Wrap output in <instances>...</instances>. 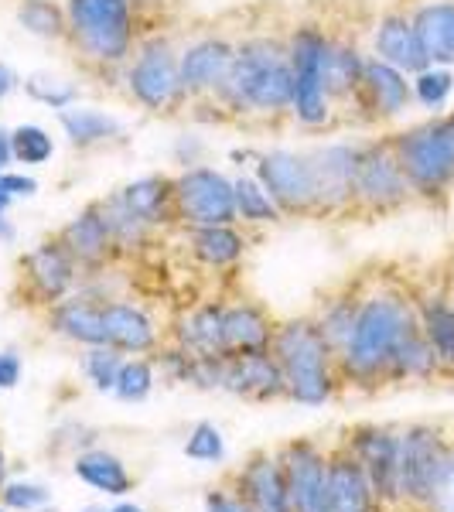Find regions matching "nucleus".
Returning <instances> with one entry per match:
<instances>
[{
    "label": "nucleus",
    "instance_id": "nucleus-1",
    "mask_svg": "<svg viewBox=\"0 0 454 512\" xmlns=\"http://www.w3.org/2000/svg\"><path fill=\"white\" fill-rule=\"evenodd\" d=\"M417 328L420 315L414 291H407L403 284H390V280L366 287L352 338L345 345V352L338 355L342 386H359V390L386 386V369H390L396 349Z\"/></svg>",
    "mask_w": 454,
    "mask_h": 512
},
{
    "label": "nucleus",
    "instance_id": "nucleus-2",
    "mask_svg": "<svg viewBox=\"0 0 454 512\" xmlns=\"http://www.w3.org/2000/svg\"><path fill=\"white\" fill-rule=\"evenodd\" d=\"M216 99L229 117H291L294 69L287 38L250 35L236 41V59Z\"/></svg>",
    "mask_w": 454,
    "mask_h": 512
},
{
    "label": "nucleus",
    "instance_id": "nucleus-3",
    "mask_svg": "<svg viewBox=\"0 0 454 512\" xmlns=\"http://www.w3.org/2000/svg\"><path fill=\"white\" fill-rule=\"evenodd\" d=\"M270 352L277 355L287 376V400L301 403V407H325L342 390L338 355L325 342L315 318L277 321Z\"/></svg>",
    "mask_w": 454,
    "mask_h": 512
},
{
    "label": "nucleus",
    "instance_id": "nucleus-4",
    "mask_svg": "<svg viewBox=\"0 0 454 512\" xmlns=\"http://www.w3.org/2000/svg\"><path fill=\"white\" fill-rule=\"evenodd\" d=\"M69 45L93 69H123L137 52V0H65Z\"/></svg>",
    "mask_w": 454,
    "mask_h": 512
},
{
    "label": "nucleus",
    "instance_id": "nucleus-5",
    "mask_svg": "<svg viewBox=\"0 0 454 512\" xmlns=\"http://www.w3.org/2000/svg\"><path fill=\"white\" fill-rule=\"evenodd\" d=\"M414 198L444 202L454 192V110L414 123L390 137Z\"/></svg>",
    "mask_w": 454,
    "mask_h": 512
},
{
    "label": "nucleus",
    "instance_id": "nucleus-6",
    "mask_svg": "<svg viewBox=\"0 0 454 512\" xmlns=\"http://www.w3.org/2000/svg\"><path fill=\"white\" fill-rule=\"evenodd\" d=\"M123 82H127V96L154 117H171L188 106L178 48L161 35L140 38L137 52L123 65Z\"/></svg>",
    "mask_w": 454,
    "mask_h": 512
},
{
    "label": "nucleus",
    "instance_id": "nucleus-7",
    "mask_svg": "<svg viewBox=\"0 0 454 512\" xmlns=\"http://www.w3.org/2000/svg\"><path fill=\"white\" fill-rule=\"evenodd\" d=\"M328 41H332V35L321 24H297L291 35H287V52H291V69H294L291 117L304 130L332 127L338 113V106L332 103V96L325 89V79H321Z\"/></svg>",
    "mask_w": 454,
    "mask_h": 512
},
{
    "label": "nucleus",
    "instance_id": "nucleus-8",
    "mask_svg": "<svg viewBox=\"0 0 454 512\" xmlns=\"http://www.w3.org/2000/svg\"><path fill=\"white\" fill-rule=\"evenodd\" d=\"M414 198L407 175L400 168L390 137L359 140V164L356 185H352V212L366 216H390V212L407 209Z\"/></svg>",
    "mask_w": 454,
    "mask_h": 512
},
{
    "label": "nucleus",
    "instance_id": "nucleus-9",
    "mask_svg": "<svg viewBox=\"0 0 454 512\" xmlns=\"http://www.w3.org/2000/svg\"><path fill=\"white\" fill-rule=\"evenodd\" d=\"M448 444V424H437V420H414L400 427V509L424 512Z\"/></svg>",
    "mask_w": 454,
    "mask_h": 512
},
{
    "label": "nucleus",
    "instance_id": "nucleus-10",
    "mask_svg": "<svg viewBox=\"0 0 454 512\" xmlns=\"http://www.w3.org/2000/svg\"><path fill=\"white\" fill-rule=\"evenodd\" d=\"M253 175L260 178V185L267 188L284 216H318V188L308 151H291V147L260 151L253 161Z\"/></svg>",
    "mask_w": 454,
    "mask_h": 512
},
{
    "label": "nucleus",
    "instance_id": "nucleus-11",
    "mask_svg": "<svg viewBox=\"0 0 454 512\" xmlns=\"http://www.w3.org/2000/svg\"><path fill=\"white\" fill-rule=\"evenodd\" d=\"M175 209H178V222L188 229L229 226V222H236L233 178L222 175L219 168H209V164L178 171Z\"/></svg>",
    "mask_w": 454,
    "mask_h": 512
},
{
    "label": "nucleus",
    "instance_id": "nucleus-12",
    "mask_svg": "<svg viewBox=\"0 0 454 512\" xmlns=\"http://www.w3.org/2000/svg\"><path fill=\"white\" fill-rule=\"evenodd\" d=\"M373 485L383 509H400V427L393 424H356L342 437Z\"/></svg>",
    "mask_w": 454,
    "mask_h": 512
},
{
    "label": "nucleus",
    "instance_id": "nucleus-13",
    "mask_svg": "<svg viewBox=\"0 0 454 512\" xmlns=\"http://www.w3.org/2000/svg\"><path fill=\"white\" fill-rule=\"evenodd\" d=\"M79 277H82L79 263L72 260V253L65 250L59 236L41 239L38 246H31V250L21 256L24 294H28L31 304H38V308H45V311L76 291Z\"/></svg>",
    "mask_w": 454,
    "mask_h": 512
},
{
    "label": "nucleus",
    "instance_id": "nucleus-14",
    "mask_svg": "<svg viewBox=\"0 0 454 512\" xmlns=\"http://www.w3.org/2000/svg\"><path fill=\"white\" fill-rule=\"evenodd\" d=\"M280 468H284L287 499L294 512H325V478H328V448H321L311 437H294V441L277 448Z\"/></svg>",
    "mask_w": 454,
    "mask_h": 512
},
{
    "label": "nucleus",
    "instance_id": "nucleus-15",
    "mask_svg": "<svg viewBox=\"0 0 454 512\" xmlns=\"http://www.w3.org/2000/svg\"><path fill=\"white\" fill-rule=\"evenodd\" d=\"M311 171L318 188V216H342L352 212V185H356L359 140H332V144L308 147Z\"/></svg>",
    "mask_w": 454,
    "mask_h": 512
},
{
    "label": "nucleus",
    "instance_id": "nucleus-16",
    "mask_svg": "<svg viewBox=\"0 0 454 512\" xmlns=\"http://www.w3.org/2000/svg\"><path fill=\"white\" fill-rule=\"evenodd\" d=\"M356 113L366 123H386L396 120L414 106V82L407 72H400L390 62H379L369 55L362 69V86L356 96Z\"/></svg>",
    "mask_w": 454,
    "mask_h": 512
},
{
    "label": "nucleus",
    "instance_id": "nucleus-17",
    "mask_svg": "<svg viewBox=\"0 0 454 512\" xmlns=\"http://www.w3.org/2000/svg\"><path fill=\"white\" fill-rule=\"evenodd\" d=\"M233 59H236V41L222 35H202L188 41L178 52L181 86H185L188 103L216 96L219 86L229 76V69H233Z\"/></svg>",
    "mask_w": 454,
    "mask_h": 512
},
{
    "label": "nucleus",
    "instance_id": "nucleus-18",
    "mask_svg": "<svg viewBox=\"0 0 454 512\" xmlns=\"http://www.w3.org/2000/svg\"><path fill=\"white\" fill-rule=\"evenodd\" d=\"M226 393L250 403H277L287 400V376L277 355L270 349L243 352L226 359Z\"/></svg>",
    "mask_w": 454,
    "mask_h": 512
},
{
    "label": "nucleus",
    "instance_id": "nucleus-19",
    "mask_svg": "<svg viewBox=\"0 0 454 512\" xmlns=\"http://www.w3.org/2000/svg\"><path fill=\"white\" fill-rule=\"evenodd\" d=\"M59 239H62L65 250L72 253V260L79 263L82 274L106 270L120 256L117 243H113V236H110V226H106L103 209H99V198L65 222L59 229Z\"/></svg>",
    "mask_w": 454,
    "mask_h": 512
},
{
    "label": "nucleus",
    "instance_id": "nucleus-20",
    "mask_svg": "<svg viewBox=\"0 0 454 512\" xmlns=\"http://www.w3.org/2000/svg\"><path fill=\"white\" fill-rule=\"evenodd\" d=\"M325 512H383L356 454L345 448L342 441L335 448H328Z\"/></svg>",
    "mask_w": 454,
    "mask_h": 512
},
{
    "label": "nucleus",
    "instance_id": "nucleus-21",
    "mask_svg": "<svg viewBox=\"0 0 454 512\" xmlns=\"http://www.w3.org/2000/svg\"><path fill=\"white\" fill-rule=\"evenodd\" d=\"M229 485L236 489L239 499H246V506L253 512H294L291 499H287V482L277 451L250 454L243 461V468L233 472Z\"/></svg>",
    "mask_w": 454,
    "mask_h": 512
},
{
    "label": "nucleus",
    "instance_id": "nucleus-22",
    "mask_svg": "<svg viewBox=\"0 0 454 512\" xmlns=\"http://www.w3.org/2000/svg\"><path fill=\"white\" fill-rule=\"evenodd\" d=\"M369 55L379 62L396 65V69L407 72V76H417V72H424L427 65H431L424 55V48H420L414 18H410V11H400V7H390V11H383L376 18L373 52Z\"/></svg>",
    "mask_w": 454,
    "mask_h": 512
},
{
    "label": "nucleus",
    "instance_id": "nucleus-23",
    "mask_svg": "<svg viewBox=\"0 0 454 512\" xmlns=\"http://www.w3.org/2000/svg\"><path fill=\"white\" fill-rule=\"evenodd\" d=\"M103 328H106V345L120 349L123 355H151L161 345L154 318L140 304L127 301V297L103 301Z\"/></svg>",
    "mask_w": 454,
    "mask_h": 512
},
{
    "label": "nucleus",
    "instance_id": "nucleus-24",
    "mask_svg": "<svg viewBox=\"0 0 454 512\" xmlns=\"http://www.w3.org/2000/svg\"><path fill=\"white\" fill-rule=\"evenodd\" d=\"M48 332L62 335L72 345H106V328H103V301L93 297L69 294L65 301L48 308Z\"/></svg>",
    "mask_w": 454,
    "mask_h": 512
},
{
    "label": "nucleus",
    "instance_id": "nucleus-25",
    "mask_svg": "<svg viewBox=\"0 0 454 512\" xmlns=\"http://www.w3.org/2000/svg\"><path fill=\"white\" fill-rule=\"evenodd\" d=\"M72 475L93 492H103L106 499H127L134 492V475H130L127 461L110 448H86L72 458Z\"/></svg>",
    "mask_w": 454,
    "mask_h": 512
},
{
    "label": "nucleus",
    "instance_id": "nucleus-26",
    "mask_svg": "<svg viewBox=\"0 0 454 512\" xmlns=\"http://www.w3.org/2000/svg\"><path fill=\"white\" fill-rule=\"evenodd\" d=\"M175 345L192 355H226V304L205 301L178 318Z\"/></svg>",
    "mask_w": 454,
    "mask_h": 512
},
{
    "label": "nucleus",
    "instance_id": "nucleus-27",
    "mask_svg": "<svg viewBox=\"0 0 454 512\" xmlns=\"http://www.w3.org/2000/svg\"><path fill=\"white\" fill-rule=\"evenodd\" d=\"M366 59L369 55H362V48L356 45V41L335 38V35H332V41H328L325 65H321V79H325V89H328V96H332L335 106L356 103Z\"/></svg>",
    "mask_w": 454,
    "mask_h": 512
},
{
    "label": "nucleus",
    "instance_id": "nucleus-28",
    "mask_svg": "<svg viewBox=\"0 0 454 512\" xmlns=\"http://www.w3.org/2000/svg\"><path fill=\"white\" fill-rule=\"evenodd\" d=\"M59 127L65 140L72 147H79V151H93V147H110L127 140L123 120L106 110H96V106H69V110L59 113Z\"/></svg>",
    "mask_w": 454,
    "mask_h": 512
},
{
    "label": "nucleus",
    "instance_id": "nucleus-29",
    "mask_svg": "<svg viewBox=\"0 0 454 512\" xmlns=\"http://www.w3.org/2000/svg\"><path fill=\"white\" fill-rule=\"evenodd\" d=\"M431 65H454V0H420L410 11Z\"/></svg>",
    "mask_w": 454,
    "mask_h": 512
},
{
    "label": "nucleus",
    "instance_id": "nucleus-30",
    "mask_svg": "<svg viewBox=\"0 0 454 512\" xmlns=\"http://www.w3.org/2000/svg\"><path fill=\"white\" fill-rule=\"evenodd\" d=\"M417 315L420 332L427 335L431 349L437 352L441 366L454 376V301L451 287H431V291H417Z\"/></svg>",
    "mask_w": 454,
    "mask_h": 512
},
{
    "label": "nucleus",
    "instance_id": "nucleus-31",
    "mask_svg": "<svg viewBox=\"0 0 454 512\" xmlns=\"http://www.w3.org/2000/svg\"><path fill=\"white\" fill-rule=\"evenodd\" d=\"M120 198L127 202L130 212H137L140 219L151 229L171 226L178 222V209H175V178L171 175H144L130 185L117 188Z\"/></svg>",
    "mask_w": 454,
    "mask_h": 512
},
{
    "label": "nucleus",
    "instance_id": "nucleus-32",
    "mask_svg": "<svg viewBox=\"0 0 454 512\" xmlns=\"http://www.w3.org/2000/svg\"><path fill=\"white\" fill-rule=\"evenodd\" d=\"M274 332H277V321L257 301L226 304V355L270 349Z\"/></svg>",
    "mask_w": 454,
    "mask_h": 512
},
{
    "label": "nucleus",
    "instance_id": "nucleus-33",
    "mask_svg": "<svg viewBox=\"0 0 454 512\" xmlns=\"http://www.w3.org/2000/svg\"><path fill=\"white\" fill-rule=\"evenodd\" d=\"M448 376V369L441 366L437 352L431 349L427 335L417 332L407 335V342L396 349L390 369H386V386H396V383H434V379Z\"/></svg>",
    "mask_w": 454,
    "mask_h": 512
},
{
    "label": "nucleus",
    "instance_id": "nucleus-34",
    "mask_svg": "<svg viewBox=\"0 0 454 512\" xmlns=\"http://www.w3.org/2000/svg\"><path fill=\"white\" fill-rule=\"evenodd\" d=\"M188 246H192V256L202 263V267L222 270V267H233V263L243 260L246 233H239V222L188 229Z\"/></svg>",
    "mask_w": 454,
    "mask_h": 512
},
{
    "label": "nucleus",
    "instance_id": "nucleus-35",
    "mask_svg": "<svg viewBox=\"0 0 454 512\" xmlns=\"http://www.w3.org/2000/svg\"><path fill=\"white\" fill-rule=\"evenodd\" d=\"M362 291H366V287H345V291L325 297L318 315H311L335 355H342L352 338V328H356V318H359V304H362Z\"/></svg>",
    "mask_w": 454,
    "mask_h": 512
},
{
    "label": "nucleus",
    "instance_id": "nucleus-36",
    "mask_svg": "<svg viewBox=\"0 0 454 512\" xmlns=\"http://www.w3.org/2000/svg\"><path fill=\"white\" fill-rule=\"evenodd\" d=\"M14 21L24 35L41 41H69V11L65 0H18Z\"/></svg>",
    "mask_w": 454,
    "mask_h": 512
},
{
    "label": "nucleus",
    "instance_id": "nucleus-37",
    "mask_svg": "<svg viewBox=\"0 0 454 512\" xmlns=\"http://www.w3.org/2000/svg\"><path fill=\"white\" fill-rule=\"evenodd\" d=\"M99 209L106 216V226H110V236L117 243V253H134L140 246H147L154 229L147 226L137 212L127 209V202L120 198V192H110L106 198H99Z\"/></svg>",
    "mask_w": 454,
    "mask_h": 512
},
{
    "label": "nucleus",
    "instance_id": "nucleus-38",
    "mask_svg": "<svg viewBox=\"0 0 454 512\" xmlns=\"http://www.w3.org/2000/svg\"><path fill=\"white\" fill-rule=\"evenodd\" d=\"M233 198H236V222H243V226H277L284 219V212L277 209V202L260 185L257 175L233 178Z\"/></svg>",
    "mask_w": 454,
    "mask_h": 512
},
{
    "label": "nucleus",
    "instance_id": "nucleus-39",
    "mask_svg": "<svg viewBox=\"0 0 454 512\" xmlns=\"http://www.w3.org/2000/svg\"><path fill=\"white\" fill-rule=\"evenodd\" d=\"M154 383H158V366H154L151 355H127L117 386H113V396L120 403H144L154 393Z\"/></svg>",
    "mask_w": 454,
    "mask_h": 512
},
{
    "label": "nucleus",
    "instance_id": "nucleus-40",
    "mask_svg": "<svg viewBox=\"0 0 454 512\" xmlns=\"http://www.w3.org/2000/svg\"><path fill=\"white\" fill-rule=\"evenodd\" d=\"M123 355L120 349H113V345H89V349H82V376H86V383L93 386L96 393H113V386H117V376L123 369Z\"/></svg>",
    "mask_w": 454,
    "mask_h": 512
},
{
    "label": "nucleus",
    "instance_id": "nucleus-41",
    "mask_svg": "<svg viewBox=\"0 0 454 512\" xmlns=\"http://www.w3.org/2000/svg\"><path fill=\"white\" fill-rule=\"evenodd\" d=\"M11 147H14V164L24 168H41V164L52 161L55 154V140L45 127L38 123H21L11 130Z\"/></svg>",
    "mask_w": 454,
    "mask_h": 512
},
{
    "label": "nucleus",
    "instance_id": "nucleus-42",
    "mask_svg": "<svg viewBox=\"0 0 454 512\" xmlns=\"http://www.w3.org/2000/svg\"><path fill=\"white\" fill-rule=\"evenodd\" d=\"M21 86H24V93H28V99H35V103L48 106V110H55V113L79 103V86H72V82H65L59 76H48V72H35V76H28Z\"/></svg>",
    "mask_w": 454,
    "mask_h": 512
},
{
    "label": "nucleus",
    "instance_id": "nucleus-43",
    "mask_svg": "<svg viewBox=\"0 0 454 512\" xmlns=\"http://www.w3.org/2000/svg\"><path fill=\"white\" fill-rule=\"evenodd\" d=\"M410 82H414V103L424 110H441L454 93V69L451 65H427L424 72L410 76Z\"/></svg>",
    "mask_w": 454,
    "mask_h": 512
},
{
    "label": "nucleus",
    "instance_id": "nucleus-44",
    "mask_svg": "<svg viewBox=\"0 0 454 512\" xmlns=\"http://www.w3.org/2000/svg\"><path fill=\"white\" fill-rule=\"evenodd\" d=\"M0 502L11 512H45L52 506V492L48 485L31 482V478H7L0 485Z\"/></svg>",
    "mask_w": 454,
    "mask_h": 512
},
{
    "label": "nucleus",
    "instance_id": "nucleus-45",
    "mask_svg": "<svg viewBox=\"0 0 454 512\" xmlns=\"http://www.w3.org/2000/svg\"><path fill=\"white\" fill-rule=\"evenodd\" d=\"M185 458L198 461V465H219L226 458V437L212 420H198V424L185 437Z\"/></svg>",
    "mask_w": 454,
    "mask_h": 512
},
{
    "label": "nucleus",
    "instance_id": "nucleus-46",
    "mask_svg": "<svg viewBox=\"0 0 454 512\" xmlns=\"http://www.w3.org/2000/svg\"><path fill=\"white\" fill-rule=\"evenodd\" d=\"M424 512H454V434H451V444H448V454H444L441 475H437L434 492H431V499H427Z\"/></svg>",
    "mask_w": 454,
    "mask_h": 512
},
{
    "label": "nucleus",
    "instance_id": "nucleus-47",
    "mask_svg": "<svg viewBox=\"0 0 454 512\" xmlns=\"http://www.w3.org/2000/svg\"><path fill=\"white\" fill-rule=\"evenodd\" d=\"M86 448H96V431H89L86 424L69 420V424H62L59 431L52 434V451L55 454H72V458H76V454L86 451Z\"/></svg>",
    "mask_w": 454,
    "mask_h": 512
},
{
    "label": "nucleus",
    "instance_id": "nucleus-48",
    "mask_svg": "<svg viewBox=\"0 0 454 512\" xmlns=\"http://www.w3.org/2000/svg\"><path fill=\"white\" fill-rule=\"evenodd\" d=\"M38 195V181L31 175H24V171H0V212H7L14 202H21V198H31Z\"/></svg>",
    "mask_w": 454,
    "mask_h": 512
},
{
    "label": "nucleus",
    "instance_id": "nucleus-49",
    "mask_svg": "<svg viewBox=\"0 0 454 512\" xmlns=\"http://www.w3.org/2000/svg\"><path fill=\"white\" fill-rule=\"evenodd\" d=\"M205 158H209V144L198 134H188L185 130V134H178L175 144H171V161H175L181 171L198 168V164H205Z\"/></svg>",
    "mask_w": 454,
    "mask_h": 512
},
{
    "label": "nucleus",
    "instance_id": "nucleus-50",
    "mask_svg": "<svg viewBox=\"0 0 454 512\" xmlns=\"http://www.w3.org/2000/svg\"><path fill=\"white\" fill-rule=\"evenodd\" d=\"M205 512H253L246 499H239L233 485H219V489L205 492Z\"/></svg>",
    "mask_w": 454,
    "mask_h": 512
},
{
    "label": "nucleus",
    "instance_id": "nucleus-51",
    "mask_svg": "<svg viewBox=\"0 0 454 512\" xmlns=\"http://www.w3.org/2000/svg\"><path fill=\"white\" fill-rule=\"evenodd\" d=\"M24 376V362L14 349H0V390H14Z\"/></svg>",
    "mask_w": 454,
    "mask_h": 512
},
{
    "label": "nucleus",
    "instance_id": "nucleus-52",
    "mask_svg": "<svg viewBox=\"0 0 454 512\" xmlns=\"http://www.w3.org/2000/svg\"><path fill=\"white\" fill-rule=\"evenodd\" d=\"M18 89H21V76L7 62H0V103L11 93H18Z\"/></svg>",
    "mask_w": 454,
    "mask_h": 512
},
{
    "label": "nucleus",
    "instance_id": "nucleus-53",
    "mask_svg": "<svg viewBox=\"0 0 454 512\" xmlns=\"http://www.w3.org/2000/svg\"><path fill=\"white\" fill-rule=\"evenodd\" d=\"M14 164V147H11V130L0 127V171H7Z\"/></svg>",
    "mask_w": 454,
    "mask_h": 512
},
{
    "label": "nucleus",
    "instance_id": "nucleus-54",
    "mask_svg": "<svg viewBox=\"0 0 454 512\" xmlns=\"http://www.w3.org/2000/svg\"><path fill=\"white\" fill-rule=\"evenodd\" d=\"M18 239V226H14V219L7 216V212H0V243H14Z\"/></svg>",
    "mask_w": 454,
    "mask_h": 512
},
{
    "label": "nucleus",
    "instance_id": "nucleus-55",
    "mask_svg": "<svg viewBox=\"0 0 454 512\" xmlns=\"http://www.w3.org/2000/svg\"><path fill=\"white\" fill-rule=\"evenodd\" d=\"M106 512H147V509H144V506H140V502H134V499H130V495H127V499H113V506L106 509Z\"/></svg>",
    "mask_w": 454,
    "mask_h": 512
},
{
    "label": "nucleus",
    "instance_id": "nucleus-56",
    "mask_svg": "<svg viewBox=\"0 0 454 512\" xmlns=\"http://www.w3.org/2000/svg\"><path fill=\"white\" fill-rule=\"evenodd\" d=\"M7 482V451H4V444H0V485Z\"/></svg>",
    "mask_w": 454,
    "mask_h": 512
},
{
    "label": "nucleus",
    "instance_id": "nucleus-57",
    "mask_svg": "<svg viewBox=\"0 0 454 512\" xmlns=\"http://www.w3.org/2000/svg\"><path fill=\"white\" fill-rule=\"evenodd\" d=\"M79 512H106L103 506H86V509H79Z\"/></svg>",
    "mask_w": 454,
    "mask_h": 512
},
{
    "label": "nucleus",
    "instance_id": "nucleus-58",
    "mask_svg": "<svg viewBox=\"0 0 454 512\" xmlns=\"http://www.w3.org/2000/svg\"><path fill=\"white\" fill-rule=\"evenodd\" d=\"M0 512H11V509H7V506H4V502H0Z\"/></svg>",
    "mask_w": 454,
    "mask_h": 512
},
{
    "label": "nucleus",
    "instance_id": "nucleus-59",
    "mask_svg": "<svg viewBox=\"0 0 454 512\" xmlns=\"http://www.w3.org/2000/svg\"><path fill=\"white\" fill-rule=\"evenodd\" d=\"M451 301H454V284H451Z\"/></svg>",
    "mask_w": 454,
    "mask_h": 512
},
{
    "label": "nucleus",
    "instance_id": "nucleus-60",
    "mask_svg": "<svg viewBox=\"0 0 454 512\" xmlns=\"http://www.w3.org/2000/svg\"><path fill=\"white\" fill-rule=\"evenodd\" d=\"M451 69H454V65H451Z\"/></svg>",
    "mask_w": 454,
    "mask_h": 512
}]
</instances>
